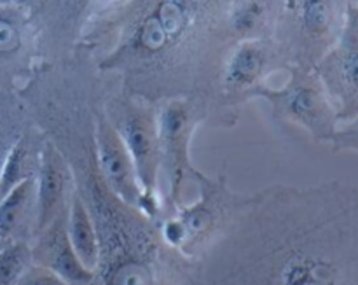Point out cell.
<instances>
[{
	"label": "cell",
	"mask_w": 358,
	"mask_h": 285,
	"mask_svg": "<svg viewBox=\"0 0 358 285\" xmlns=\"http://www.w3.org/2000/svg\"><path fill=\"white\" fill-rule=\"evenodd\" d=\"M91 11L76 51L119 90L159 105L173 98L220 105L219 76L236 42L226 25L227 2L150 0L101 4Z\"/></svg>",
	"instance_id": "6da1fadb"
},
{
	"label": "cell",
	"mask_w": 358,
	"mask_h": 285,
	"mask_svg": "<svg viewBox=\"0 0 358 285\" xmlns=\"http://www.w3.org/2000/svg\"><path fill=\"white\" fill-rule=\"evenodd\" d=\"M275 258L276 285H358V188L271 186L229 224Z\"/></svg>",
	"instance_id": "7a4b0ae2"
},
{
	"label": "cell",
	"mask_w": 358,
	"mask_h": 285,
	"mask_svg": "<svg viewBox=\"0 0 358 285\" xmlns=\"http://www.w3.org/2000/svg\"><path fill=\"white\" fill-rule=\"evenodd\" d=\"M86 2H0V90L17 91L44 65L76 53Z\"/></svg>",
	"instance_id": "3957f363"
},
{
	"label": "cell",
	"mask_w": 358,
	"mask_h": 285,
	"mask_svg": "<svg viewBox=\"0 0 358 285\" xmlns=\"http://www.w3.org/2000/svg\"><path fill=\"white\" fill-rule=\"evenodd\" d=\"M192 182L199 189L198 200L191 205L182 203L168 210L157 223L163 244L187 258L205 254L248 200V195L229 188L224 174L210 177L198 170Z\"/></svg>",
	"instance_id": "277c9868"
},
{
	"label": "cell",
	"mask_w": 358,
	"mask_h": 285,
	"mask_svg": "<svg viewBox=\"0 0 358 285\" xmlns=\"http://www.w3.org/2000/svg\"><path fill=\"white\" fill-rule=\"evenodd\" d=\"M346 20V2L292 0L280 2L271 39L289 67L317 69L338 44Z\"/></svg>",
	"instance_id": "5b68a950"
},
{
	"label": "cell",
	"mask_w": 358,
	"mask_h": 285,
	"mask_svg": "<svg viewBox=\"0 0 358 285\" xmlns=\"http://www.w3.org/2000/svg\"><path fill=\"white\" fill-rule=\"evenodd\" d=\"M105 118L124 142L136 177L142 200H161V149L157 135V105L124 91H108L103 102Z\"/></svg>",
	"instance_id": "8992f818"
},
{
	"label": "cell",
	"mask_w": 358,
	"mask_h": 285,
	"mask_svg": "<svg viewBox=\"0 0 358 285\" xmlns=\"http://www.w3.org/2000/svg\"><path fill=\"white\" fill-rule=\"evenodd\" d=\"M289 77L280 86H262L254 98L271 105L276 121L290 123L306 130L308 135L320 144L331 142L339 125L338 114L315 69L289 67Z\"/></svg>",
	"instance_id": "52a82bcc"
},
{
	"label": "cell",
	"mask_w": 358,
	"mask_h": 285,
	"mask_svg": "<svg viewBox=\"0 0 358 285\" xmlns=\"http://www.w3.org/2000/svg\"><path fill=\"white\" fill-rule=\"evenodd\" d=\"M208 114L210 111L205 105L187 98H173L157 105L161 174L168 179L164 212L182 205V191L198 172L192 163L191 144L196 128Z\"/></svg>",
	"instance_id": "ba28073f"
},
{
	"label": "cell",
	"mask_w": 358,
	"mask_h": 285,
	"mask_svg": "<svg viewBox=\"0 0 358 285\" xmlns=\"http://www.w3.org/2000/svg\"><path fill=\"white\" fill-rule=\"evenodd\" d=\"M287 69L289 63L271 37L238 42L229 49L220 69V105L238 107L254 100L255 91L266 86L273 74Z\"/></svg>",
	"instance_id": "9c48e42d"
},
{
	"label": "cell",
	"mask_w": 358,
	"mask_h": 285,
	"mask_svg": "<svg viewBox=\"0 0 358 285\" xmlns=\"http://www.w3.org/2000/svg\"><path fill=\"white\" fill-rule=\"evenodd\" d=\"M317 74L339 123L358 116V2H346V20L338 44L317 65Z\"/></svg>",
	"instance_id": "30bf717a"
},
{
	"label": "cell",
	"mask_w": 358,
	"mask_h": 285,
	"mask_svg": "<svg viewBox=\"0 0 358 285\" xmlns=\"http://www.w3.org/2000/svg\"><path fill=\"white\" fill-rule=\"evenodd\" d=\"M107 97V95H105ZM105 97L98 102L93 118L94 135V158L101 179L112 193L121 200L124 205L138 210L142 202V188L136 177L135 165L126 149L124 142L117 135L108 119L105 118L103 102Z\"/></svg>",
	"instance_id": "8fae6325"
},
{
	"label": "cell",
	"mask_w": 358,
	"mask_h": 285,
	"mask_svg": "<svg viewBox=\"0 0 358 285\" xmlns=\"http://www.w3.org/2000/svg\"><path fill=\"white\" fill-rule=\"evenodd\" d=\"M37 186V228L35 237L51 226L59 216L69 210L70 196L76 184L69 161L62 151L44 135V144L38 161V172L35 177ZM34 237V238H35Z\"/></svg>",
	"instance_id": "7c38bea8"
},
{
	"label": "cell",
	"mask_w": 358,
	"mask_h": 285,
	"mask_svg": "<svg viewBox=\"0 0 358 285\" xmlns=\"http://www.w3.org/2000/svg\"><path fill=\"white\" fill-rule=\"evenodd\" d=\"M66 212L34 238V245H30L34 265L49 270L66 285H93L96 275L80 263L70 245Z\"/></svg>",
	"instance_id": "4fadbf2b"
},
{
	"label": "cell",
	"mask_w": 358,
	"mask_h": 285,
	"mask_svg": "<svg viewBox=\"0 0 358 285\" xmlns=\"http://www.w3.org/2000/svg\"><path fill=\"white\" fill-rule=\"evenodd\" d=\"M37 228V186L35 179L20 186L0 198V240L3 245L28 242Z\"/></svg>",
	"instance_id": "5bb4252c"
},
{
	"label": "cell",
	"mask_w": 358,
	"mask_h": 285,
	"mask_svg": "<svg viewBox=\"0 0 358 285\" xmlns=\"http://www.w3.org/2000/svg\"><path fill=\"white\" fill-rule=\"evenodd\" d=\"M44 133L31 125L7 153L0 170V198L28 179L37 177Z\"/></svg>",
	"instance_id": "9a60e30c"
},
{
	"label": "cell",
	"mask_w": 358,
	"mask_h": 285,
	"mask_svg": "<svg viewBox=\"0 0 358 285\" xmlns=\"http://www.w3.org/2000/svg\"><path fill=\"white\" fill-rule=\"evenodd\" d=\"M280 2H227L226 25L234 42L271 37Z\"/></svg>",
	"instance_id": "2e32d148"
},
{
	"label": "cell",
	"mask_w": 358,
	"mask_h": 285,
	"mask_svg": "<svg viewBox=\"0 0 358 285\" xmlns=\"http://www.w3.org/2000/svg\"><path fill=\"white\" fill-rule=\"evenodd\" d=\"M66 235L77 258L91 272L96 273L100 263V245H98L96 228L87 212L86 205L73 189L70 196L69 212H66Z\"/></svg>",
	"instance_id": "e0dca14e"
},
{
	"label": "cell",
	"mask_w": 358,
	"mask_h": 285,
	"mask_svg": "<svg viewBox=\"0 0 358 285\" xmlns=\"http://www.w3.org/2000/svg\"><path fill=\"white\" fill-rule=\"evenodd\" d=\"M34 125L17 91L0 90V170L16 140Z\"/></svg>",
	"instance_id": "ac0fdd59"
},
{
	"label": "cell",
	"mask_w": 358,
	"mask_h": 285,
	"mask_svg": "<svg viewBox=\"0 0 358 285\" xmlns=\"http://www.w3.org/2000/svg\"><path fill=\"white\" fill-rule=\"evenodd\" d=\"M34 266L28 242H13L0 249V285H16Z\"/></svg>",
	"instance_id": "d6986e66"
},
{
	"label": "cell",
	"mask_w": 358,
	"mask_h": 285,
	"mask_svg": "<svg viewBox=\"0 0 358 285\" xmlns=\"http://www.w3.org/2000/svg\"><path fill=\"white\" fill-rule=\"evenodd\" d=\"M329 146L334 153H358V116L350 121L339 123Z\"/></svg>",
	"instance_id": "ffe728a7"
},
{
	"label": "cell",
	"mask_w": 358,
	"mask_h": 285,
	"mask_svg": "<svg viewBox=\"0 0 358 285\" xmlns=\"http://www.w3.org/2000/svg\"><path fill=\"white\" fill-rule=\"evenodd\" d=\"M16 285H66L59 277L51 273L49 270L41 268V266H31L27 272V275L20 280Z\"/></svg>",
	"instance_id": "44dd1931"
},
{
	"label": "cell",
	"mask_w": 358,
	"mask_h": 285,
	"mask_svg": "<svg viewBox=\"0 0 358 285\" xmlns=\"http://www.w3.org/2000/svg\"><path fill=\"white\" fill-rule=\"evenodd\" d=\"M2 247H6V245H3V244H2V240H0V249H2Z\"/></svg>",
	"instance_id": "7402d4cb"
}]
</instances>
